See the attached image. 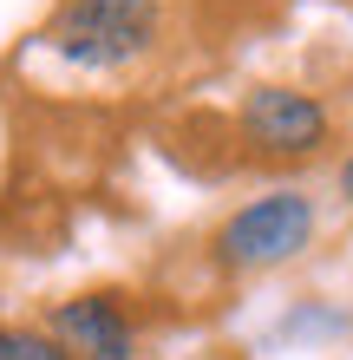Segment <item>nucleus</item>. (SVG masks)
<instances>
[{
  "label": "nucleus",
  "instance_id": "3",
  "mask_svg": "<svg viewBox=\"0 0 353 360\" xmlns=\"http://www.w3.org/2000/svg\"><path fill=\"white\" fill-rule=\"evenodd\" d=\"M242 131L268 158H307L327 144V105L314 92H295V86H262L242 105Z\"/></svg>",
  "mask_w": 353,
  "mask_h": 360
},
{
  "label": "nucleus",
  "instance_id": "1",
  "mask_svg": "<svg viewBox=\"0 0 353 360\" xmlns=\"http://www.w3.org/2000/svg\"><path fill=\"white\" fill-rule=\"evenodd\" d=\"M151 39H157V0H66L46 27V46L86 72L131 66L138 53H151Z\"/></svg>",
  "mask_w": 353,
  "mask_h": 360
},
{
  "label": "nucleus",
  "instance_id": "5",
  "mask_svg": "<svg viewBox=\"0 0 353 360\" xmlns=\"http://www.w3.org/2000/svg\"><path fill=\"white\" fill-rule=\"evenodd\" d=\"M0 360H72V354L39 328H0Z\"/></svg>",
  "mask_w": 353,
  "mask_h": 360
},
{
  "label": "nucleus",
  "instance_id": "6",
  "mask_svg": "<svg viewBox=\"0 0 353 360\" xmlns=\"http://www.w3.org/2000/svg\"><path fill=\"white\" fill-rule=\"evenodd\" d=\"M340 190H347V197H353V158L340 164Z\"/></svg>",
  "mask_w": 353,
  "mask_h": 360
},
{
  "label": "nucleus",
  "instance_id": "4",
  "mask_svg": "<svg viewBox=\"0 0 353 360\" xmlns=\"http://www.w3.org/2000/svg\"><path fill=\"white\" fill-rule=\"evenodd\" d=\"M53 341L72 360H138V328L112 295H79L53 308Z\"/></svg>",
  "mask_w": 353,
  "mask_h": 360
},
{
  "label": "nucleus",
  "instance_id": "2",
  "mask_svg": "<svg viewBox=\"0 0 353 360\" xmlns=\"http://www.w3.org/2000/svg\"><path fill=\"white\" fill-rule=\"evenodd\" d=\"M307 236H314V203L301 190H268V197L242 203L216 229V262L222 269H275L288 256H301Z\"/></svg>",
  "mask_w": 353,
  "mask_h": 360
}]
</instances>
